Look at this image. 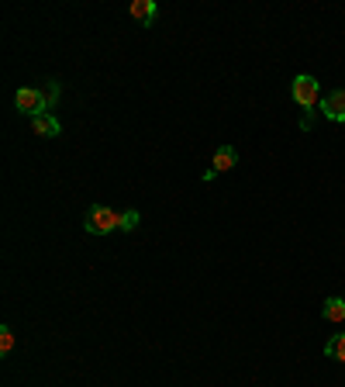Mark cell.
<instances>
[{"mask_svg":"<svg viewBox=\"0 0 345 387\" xmlns=\"http://www.w3.org/2000/svg\"><path fill=\"white\" fill-rule=\"evenodd\" d=\"M138 221H142V214H138L135 207H131V211H121V232H135Z\"/></svg>","mask_w":345,"mask_h":387,"instance_id":"10","label":"cell"},{"mask_svg":"<svg viewBox=\"0 0 345 387\" xmlns=\"http://www.w3.org/2000/svg\"><path fill=\"white\" fill-rule=\"evenodd\" d=\"M28 121H31V132L42 135V139H56V135L63 132V125H59L52 114H38V118H28Z\"/></svg>","mask_w":345,"mask_h":387,"instance_id":"5","label":"cell"},{"mask_svg":"<svg viewBox=\"0 0 345 387\" xmlns=\"http://www.w3.org/2000/svg\"><path fill=\"white\" fill-rule=\"evenodd\" d=\"M290 94H294V100L311 114V107L321 100V84L311 77V73H300V77H294V84H290Z\"/></svg>","mask_w":345,"mask_h":387,"instance_id":"2","label":"cell"},{"mask_svg":"<svg viewBox=\"0 0 345 387\" xmlns=\"http://www.w3.org/2000/svg\"><path fill=\"white\" fill-rule=\"evenodd\" d=\"M321 318L332 322V325L345 322V297H328V301L321 304Z\"/></svg>","mask_w":345,"mask_h":387,"instance_id":"8","label":"cell"},{"mask_svg":"<svg viewBox=\"0 0 345 387\" xmlns=\"http://www.w3.org/2000/svg\"><path fill=\"white\" fill-rule=\"evenodd\" d=\"M14 107H17L21 114H28V118L49 114V100H45V94H42L38 87H21V90L14 94Z\"/></svg>","mask_w":345,"mask_h":387,"instance_id":"3","label":"cell"},{"mask_svg":"<svg viewBox=\"0 0 345 387\" xmlns=\"http://www.w3.org/2000/svg\"><path fill=\"white\" fill-rule=\"evenodd\" d=\"M325 353H328L332 360H339V363H345V332H339V335H332V339L325 342Z\"/></svg>","mask_w":345,"mask_h":387,"instance_id":"9","label":"cell"},{"mask_svg":"<svg viewBox=\"0 0 345 387\" xmlns=\"http://www.w3.org/2000/svg\"><path fill=\"white\" fill-rule=\"evenodd\" d=\"M235 166H239L235 145H218V149H214V173H228V170H235Z\"/></svg>","mask_w":345,"mask_h":387,"instance_id":"6","label":"cell"},{"mask_svg":"<svg viewBox=\"0 0 345 387\" xmlns=\"http://www.w3.org/2000/svg\"><path fill=\"white\" fill-rule=\"evenodd\" d=\"M131 17H138L145 28H152V21H156V0H131Z\"/></svg>","mask_w":345,"mask_h":387,"instance_id":"7","label":"cell"},{"mask_svg":"<svg viewBox=\"0 0 345 387\" xmlns=\"http://www.w3.org/2000/svg\"><path fill=\"white\" fill-rule=\"evenodd\" d=\"M83 225L90 235H111V232L121 228V211H114V207H107V204H93V207L86 211Z\"/></svg>","mask_w":345,"mask_h":387,"instance_id":"1","label":"cell"},{"mask_svg":"<svg viewBox=\"0 0 345 387\" xmlns=\"http://www.w3.org/2000/svg\"><path fill=\"white\" fill-rule=\"evenodd\" d=\"M321 114L335 125H345V90H332L321 100Z\"/></svg>","mask_w":345,"mask_h":387,"instance_id":"4","label":"cell"},{"mask_svg":"<svg viewBox=\"0 0 345 387\" xmlns=\"http://www.w3.org/2000/svg\"><path fill=\"white\" fill-rule=\"evenodd\" d=\"M14 349V332L10 325H0V353H10Z\"/></svg>","mask_w":345,"mask_h":387,"instance_id":"11","label":"cell"},{"mask_svg":"<svg viewBox=\"0 0 345 387\" xmlns=\"http://www.w3.org/2000/svg\"><path fill=\"white\" fill-rule=\"evenodd\" d=\"M59 90H63V87H59L56 80H49V84L42 87V94H45V100H49V111H52V104L59 100Z\"/></svg>","mask_w":345,"mask_h":387,"instance_id":"12","label":"cell"}]
</instances>
